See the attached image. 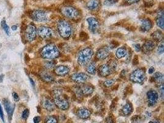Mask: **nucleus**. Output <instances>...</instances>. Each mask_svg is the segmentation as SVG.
Segmentation results:
<instances>
[{"label": "nucleus", "instance_id": "6e6552de", "mask_svg": "<svg viewBox=\"0 0 164 123\" xmlns=\"http://www.w3.org/2000/svg\"><path fill=\"white\" fill-rule=\"evenodd\" d=\"M37 35V30L35 25L33 24L28 25L25 30L26 39L29 42H32L35 40Z\"/></svg>", "mask_w": 164, "mask_h": 123}, {"label": "nucleus", "instance_id": "7ed1b4c3", "mask_svg": "<svg viewBox=\"0 0 164 123\" xmlns=\"http://www.w3.org/2000/svg\"><path fill=\"white\" fill-rule=\"evenodd\" d=\"M93 55V52L90 48H88L81 51L78 54V63L82 66L87 65L91 60Z\"/></svg>", "mask_w": 164, "mask_h": 123}, {"label": "nucleus", "instance_id": "e433bc0d", "mask_svg": "<svg viewBox=\"0 0 164 123\" xmlns=\"http://www.w3.org/2000/svg\"><path fill=\"white\" fill-rule=\"evenodd\" d=\"M157 51H158L159 54H160L163 53V51H164V45H163V41H162V42L160 43V45L159 46Z\"/></svg>", "mask_w": 164, "mask_h": 123}, {"label": "nucleus", "instance_id": "c03bdc74", "mask_svg": "<svg viewBox=\"0 0 164 123\" xmlns=\"http://www.w3.org/2000/svg\"><path fill=\"white\" fill-rule=\"evenodd\" d=\"M41 121V118L40 116H36L33 119L34 123H39Z\"/></svg>", "mask_w": 164, "mask_h": 123}, {"label": "nucleus", "instance_id": "37998d69", "mask_svg": "<svg viewBox=\"0 0 164 123\" xmlns=\"http://www.w3.org/2000/svg\"><path fill=\"white\" fill-rule=\"evenodd\" d=\"M106 122L107 123H114V121L113 118L110 116L107 118V119H106Z\"/></svg>", "mask_w": 164, "mask_h": 123}, {"label": "nucleus", "instance_id": "de8ad7c7", "mask_svg": "<svg viewBox=\"0 0 164 123\" xmlns=\"http://www.w3.org/2000/svg\"><path fill=\"white\" fill-rule=\"evenodd\" d=\"M30 83H31V84H32V86L34 88L35 87V82H34V81L30 78Z\"/></svg>", "mask_w": 164, "mask_h": 123}, {"label": "nucleus", "instance_id": "a878e982", "mask_svg": "<svg viewBox=\"0 0 164 123\" xmlns=\"http://www.w3.org/2000/svg\"><path fill=\"white\" fill-rule=\"evenodd\" d=\"M115 55L118 59H122L127 55V51L125 48H121L117 50Z\"/></svg>", "mask_w": 164, "mask_h": 123}, {"label": "nucleus", "instance_id": "b1692460", "mask_svg": "<svg viewBox=\"0 0 164 123\" xmlns=\"http://www.w3.org/2000/svg\"><path fill=\"white\" fill-rule=\"evenodd\" d=\"M78 115L81 119H87L90 116V113L89 110L84 108H82L78 110Z\"/></svg>", "mask_w": 164, "mask_h": 123}, {"label": "nucleus", "instance_id": "c9c22d12", "mask_svg": "<svg viewBox=\"0 0 164 123\" xmlns=\"http://www.w3.org/2000/svg\"><path fill=\"white\" fill-rule=\"evenodd\" d=\"M29 114H30V111H29L28 109H25L23 113H22V118L24 119H26L28 118V116H29Z\"/></svg>", "mask_w": 164, "mask_h": 123}, {"label": "nucleus", "instance_id": "7c9ffc66", "mask_svg": "<svg viewBox=\"0 0 164 123\" xmlns=\"http://www.w3.org/2000/svg\"><path fill=\"white\" fill-rule=\"evenodd\" d=\"M118 0H104V4L107 6H111L116 4Z\"/></svg>", "mask_w": 164, "mask_h": 123}, {"label": "nucleus", "instance_id": "cd10ccee", "mask_svg": "<svg viewBox=\"0 0 164 123\" xmlns=\"http://www.w3.org/2000/svg\"><path fill=\"white\" fill-rule=\"evenodd\" d=\"M151 36L152 37V38L155 41H160L163 38V34L160 31L157 30L155 32H154L151 35Z\"/></svg>", "mask_w": 164, "mask_h": 123}, {"label": "nucleus", "instance_id": "ea45409f", "mask_svg": "<svg viewBox=\"0 0 164 123\" xmlns=\"http://www.w3.org/2000/svg\"><path fill=\"white\" fill-rule=\"evenodd\" d=\"M13 97L14 100L15 102H18L19 100V99H20V98H19V96H18V94L16 92H14L13 93Z\"/></svg>", "mask_w": 164, "mask_h": 123}, {"label": "nucleus", "instance_id": "0eeeda50", "mask_svg": "<svg viewBox=\"0 0 164 123\" xmlns=\"http://www.w3.org/2000/svg\"><path fill=\"white\" fill-rule=\"evenodd\" d=\"M31 17L33 19L38 22H44L48 20L47 13L42 10H35L31 14Z\"/></svg>", "mask_w": 164, "mask_h": 123}, {"label": "nucleus", "instance_id": "9d476101", "mask_svg": "<svg viewBox=\"0 0 164 123\" xmlns=\"http://www.w3.org/2000/svg\"><path fill=\"white\" fill-rule=\"evenodd\" d=\"M37 33L41 38L49 39L52 36V30L51 28L47 27H40L37 31Z\"/></svg>", "mask_w": 164, "mask_h": 123}, {"label": "nucleus", "instance_id": "4be33fe9", "mask_svg": "<svg viewBox=\"0 0 164 123\" xmlns=\"http://www.w3.org/2000/svg\"><path fill=\"white\" fill-rule=\"evenodd\" d=\"M40 77L44 81L47 82H53L55 80L53 76L46 71L41 72Z\"/></svg>", "mask_w": 164, "mask_h": 123}, {"label": "nucleus", "instance_id": "423d86ee", "mask_svg": "<svg viewBox=\"0 0 164 123\" xmlns=\"http://www.w3.org/2000/svg\"><path fill=\"white\" fill-rule=\"evenodd\" d=\"M146 74L143 69L138 68L133 71L130 75V80L135 83L141 84L145 80Z\"/></svg>", "mask_w": 164, "mask_h": 123}, {"label": "nucleus", "instance_id": "5701e85b", "mask_svg": "<svg viewBox=\"0 0 164 123\" xmlns=\"http://www.w3.org/2000/svg\"><path fill=\"white\" fill-rule=\"evenodd\" d=\"M163 9L159 10L157 13V15L156 17V22L159 27H160L161 29H163Z\"/></svg>", "mask_w": 164, "mask_h": 123}, {"label": "nucleus", "instance_id": "4468645a", "mask_svg": "<svg viewBox=\"0 0 164 123\" xmlns=\"http://www.w3.org/2000/svg\"><path fill=\"white\" fill-rule=\"evenodd\" d=\"M110 55V50L108 47H103L100 48L96 52V58L99 60H104Z\"/></svg>", "mask_w": 164, "mask_h": 123}, {"label": "nucleus", "instance_id": "f8f14e48", "mask_svg": "<svg viewBox=\"0 0 164 123\" xmlns=\"http://www.w3.org/2000/svg\"><path fill=\"white\" fill-rule=\"evenodd\" d=\"M87 22L89 24V30L93 33H95L97 32L99 28V22L96 18L93 17H90L87 18Z\"/></svg>", "mask_w": 164, "mask_h": 123}, {"label": "nucleus", "instance_id": "f704fd0d", "mask_svg": "<svg viewBox=\"0 0 164 123\" xmlns=\"http://www.w3.org/2000/svg\"><path fill=\"white\" fill-rule=\"evenodd\" d=\"M80 38L82 41H86L87 40H88L89 38V36H88V34H87L86 33H85L84 32H82L80 33Z\"/></svg>", "mask_w": 164, "mask_h": 123}, {"label": "nucleus", "instance_id": "c756f323", "mask_svg": "<svg viewBox=\"0 0 164 123\" xmlns=\"http://www.w3.org/2000/svg\"><path fill=\"white\" fill-rule=\"evenodd\" d=\"M1 27H3L4 31L5 32V33L8 35L9 36L11 35V33H10V28H9V27L7 25V24H6V21L5 20H3L1 22Z\"/></svg>", "mask_w": 164, "mask_h": 123}, {"label": "nucleus", "instance_id": "a18cd8bd", "mask_svg": "<svg viewBox=\"0 0 164 123\" xmlns=\"http://www.w3.org/2000/svg\"><path fill=\"white\" fill-rule=\"evenodd\" d=\"M135 50H136L137 52L140 51L141 50V46H140V45L138 44H137L135 45Z\"/></svg>", "mask_w": 164, "mask_h": 123}, {"label": "nucleus", "instance_id": "f257e3e1", "mask_svg": "<svg viewBox=\"0 0 164 123\" xmlns=\"http://www.w3.org/2000/svg\"><path fill=\"white\" fill-rule=\"evenodd\" d=\"M60 52L54 44H49L44 46L41 51V55L43 59L52 60L59 57Z\"/></svg>", "mask_w": 164, "mask_h": 123}, {"label": "nucleus", "instance_id": "bb28decb", "mask_svg": "<svg viewBox=\"0 0 164 123\" xmlns=\"http://www.w3.org/2000/svg\"><path fill=\"white\" fill-rule=\"evenodd\" d=\"M96 63L95 62L90 63L87 67V71L90 74H95L96 73Z\"/></svg>", "mask_w": 164, "mask_h": 123}, {"label": "nucleus", "instance_id": "9b49d317", "mask_svg": "<svg viewBox=\"0 0 164 123\" xmlns=\"http://www.w3.org/2000/svg\"><path fill=\"white\" fill-rule=\"evenodd\" d=\"M89 78V76L84 73H74L71 77V80L77 83H84L88 81Z\"/></svg>", "mask_w": 164, "mask_h": 123}, {"label": "nucleus", "instance_id": "49530a36", "mask_svg": "<svg viewBox=\"0 0 164 123\" xmlns=\"http://www.w3.org/2000/svg\"><path fill=\"white\" fill-rule=\"evenodd\" d=\"M154 70H154V68L152 67H151V68L149 69V70H148V73H149V74H152V73H154Z\"/></svg>", "mask_w": 164, "mask_h": 123}, {"label": "nucleus", "instance_id": "a211bd4d", "mask_svg": "<svg viewBox=\"0 0 164 123\" xmlns=\"http://www.w3.org/2000/svg\"><path fill=\"white\" fill-rule=\"evenodd\" d=\"M79 91L82 95L84 96H89L93 92V88L90 86H88V85H84L81 86L79 88Z\"/></svg>", "mask_w": 164, "mask_h": 123}, {"label": "nucleus", "instance_id": "1a4fd4ad", "mask_svg": "<svg viewBox=\"0 0 164 123\" xmlns=\"http://www.w3.org/2000/svg\"><path fill=\"white\" fill-rule=\"evenodd\" d=\"M54 103L55 106L63 110H66L69 108V103L68 102V101L63 97H60V94L55 95Z\"/></svg>", "mask_w": 164, "mask_h": 123}, {"label": "nucleus", "instance_id": "ddd939ff", "mask_svg": "<svg viewBox=\"0 0 164 123\" xmlns=\"http://www.w3.org/2000/svg\"><path fill=\"white\" fill-rule=\"evenodd\" d=\"M147 97L149 105L153 106L157 103L159 99V95L156 91L151 90L147 93Z\"/></svg>", "mask_w": 164, "mask_h": 123}, {"label": "nucleus", "instance_id": "8fccbe9b", "mask_svg": "<svg viewBox=\"0 0 164 123\" xmlns=\"http://www.w3.org/2000/svg\"><path fill=\"white\" fill-rule=\"evenodd\" d=\"M11 28H12V30H13V31H15V30H17V26H16V25H13V26L11 27Z\"/></svg>", "mask_w": 164, "mask_h": 123}, {"label": "nucleus", "instance_id": "c85d7f7f", "mask_svg": "<svg viewBox=\"0 0 164 123\" xmlns=\"http://www.w3.org/2000/svg\"><path fill=\"white\" fill-rule=\"evenodd\" d=\"M153 78L157 82L161 83H163V75L160 72H157L154 74L153 76Z\"/></svg>", "mask_w": 164, "mask_h": 123}, {"label": "nucleus", "instance_id": "2f4dec72", "mask_svg": "<svg viewBox=\"0 0 164 123\" xmlns=\"http://www.w3.org/2000/svg\"><path fill=\"white\" fill-rule=\"evenodd\" d=\"M115 82V80L113 79L108 80L104 82V85L106 87H110Z\"/></svg>", "mask_w": 164, "mask_h": 123}, {"label": "nucleus", "instance_id": "58836bf2", "mask_svg": "<svg viewBox=\"0 0 164 123\" xmlns=\"http://www.w3.org/2000/svg\"><path fill=\"white\" fill-rule=\"evenodd\" d=\"M141 0H125V2H126L128 4H133L135 3H137Z\"/></svg>", "mask_w": 164, "mask_h": 123}, {"label": "nucleus", "instance_id": "6ab92c4d", "mask_svg": "<svg viewBox=\"0 0 164 123\" xmlns=\"http://www.w3.org/2000/svg\"><path fill=\"white\" fill-rule=\"evenodd\" d=\"M155 46H156V44L154 43V41L148 40V41H146L145 43L144 44L143 48H142V50L144 53L147 54V53L150 52L154 48H155Z\"/></svg>", "mask_w": 164, "mask_h": 123}, {"label": "nucleus", "instance_id": "dca6fc26", "mask_svg": "<svg viewBox=\"0 0 164 123\" xmlns=\"http://www.w3.org/2000/svg\"><path fill=\"white\" fill-rule=\"evenodd\" d=\"M152 27V22L149 18H143L141 20V25L140 30L143 32L149 31Z\"/></svg>", "mask_w": 164, "mask_h": 123}, {"label": "nucleus", "instance_id": "393cba45", "mask_svg": "<svg viewBox=\"0 0 164 123\" xmlns=\"http://www.w3.org/2000/svg\"><path fill=\"white\" fill-rule=\"evenodd\" d=\"M133 110V108L132 106V104L129 102L127 103L124 106V107L122 108V112L125 115L128 116L129 115H130Z\"/></svg>", "mask_w": 164, "mask_h": 123}, {"label": "nucleus", "instance_id": "473e14b6", "mask_svg": "<svg viewBox=\"0 0 164 123\" xmlns=\"http://www.w3.org/2000/svg\"><path fill=\"white\" fill-rule=\"evenodd\" d=\"M46 123H58L57 119L54 116H50L46 119Z\"/></svg>", "mask_w": 164, "mask_h": 123}, {"label": "nucleus", "instance_id": "79ce46f5", "mask_svg": "<svg viewBox=\"0 0 164 123\" xmlns=\"http://www.w3.org/2000/svg\"><path fill=\"white\" fill-rule=\"evenodd\" d=\"M140 121V117H139L138 116H135L133 117L132 118V121L135 123H137V122H139Z\"/></svg>", "mask_w": 164, "mask_h": 123}, {"label": "nucleus", "instance_id": "f3484780", "mask_svg": "<svg viewBox=\"0 0 164 123\" xmlns=\"http://www.w3.org/2000/svg\"><path fill=\"white\" fill-rule=\"evenodd\" d=\"M3 103H4L5 110H6L7 113L9 117L11 118L13 115L14 110V108H15L14 105H13V104L7 99H4L3 100Z\"/></svg>", "mask_w": 164, "mask_h": 123}, {"label": "nucleus", "instance_id": "09e8293b", "mask_svg": "<svg viewBox=\"0 0 164 123\" xmlns=\"http://www.w3.org/2000/svg\"><path fill=\"white\" fill-rule=\"evenodd\" d=\"M3 80H4V75L1 74L0 75V83H1L3 81Z\"/></svg>", "mask_w": 164, "mask_h": 123}, {"label": "nucleus", "instance_id": "20e7f679", "mask_svg": "<svg viewBox=\"0 0 164 123\" xmlns=\"http://www.w3.org/2000/svg\"><path fill=\"white\" fill-rule=\"evenodd\" d=\"M61 13L66 18L71 20H76L80 15L79 11L76 8L68 6H65L61 9Z\"/></svg>", "mask_w": 164, "mask_h": 123}, {"label": "nucleus", "instance_id": "a19ab883", "mask_svg": "<svg viewBox=\"0 0 164 123\" xmlns=\"http://www.w3.org/2000/svg\"><path fill=\"white\" fill-rule=\"evenodd\" d=\"M0 118H1L2 121L4 122V113L3 111V108L2 107L1 105V104H0Z\"/></svg>", "mask_w": 164, "mask_h": 123}, {"label": "nucleus", "instance_id": "39448f33", "mask_svg": "<svg viewBox=\"0 0 164 123\" xmlns=\"http://www.w3.org/2000/svg\"><path fill=\"white\" fill-rule=\"evenodd\" d=\"M117 67V64L115 62H111L106 63L99 68V74L101 77H106L110 75Z\"/></svg>", "mask_w": 164, "mask_h": 123}, {"label": "nucleus", "instance_id": "f03ea898", "mask_svg": "<svg viewBox=\"0 0 164 123\" xmlns=\"http://www.w3.org/2000/svg\"><path fill=\"white\" fill-rule=\"evenodd\" d=\"M58 31L63 39H68L72 33V28L70 24L65 19H61L58 22Z\"/></svg>", "mask_w": 164, "mask_h": 123}, {"label": "nucleus", "instance_id": "72a5a7b5", "mask_svg": "<svg viewBox=\"0 0 164 123\" xmlns=\"http://www.w3.org/2000/svg\"><path fill=\"white\" fill-rule=\"evenodd\" d=\"M55 65V63L53 62H47L45 63V67L47 69H51Z\"/></svg>", "mask_w": 164, "mask_h": 123}, {"label": "nucleus", "instance_id": "412c9836", "mask_svg": "<svg viewBox=\"0 0 164 123\" xmlns=\"http://www.w3.org/2000/svg\"><path fill=\"white\" fill-rule=\"evenodd\" d=\"M43 107L49 111H52L55 109V104L54 102L51 101L49 99H46L43 102Z\"/></svg>", "mask_w": 164, "mask_h": 123}, {"label": "nucleus", "instance_id": "aec40b11", "mask_svg": "<svg viewBox=\"0 0 164 123\" xmlns=\"http://www.w3.org/2000/svg\"><path fill=\"white\" fill-rule=\"evenodd\" d=\"M100 4V0H89V1L87 3L86 6L89 10L95 11L99 8Z\"/></svg>", "mask_w": 164, "mask_h": 123}, {"label": "nucleus", "instance_id": "4c0bfd02", "mask_svg": "<svg viewBox=\"0 0 164 123\" xmlns=\"http://www.w3.org/2000/svg\"><path fill=\"white\" fill-rule=\"evenodd\" d=\"M159 92H160V97L163 99V96H164V88H163V84H161L160 86Z\"/></svg>", "mask_w": 164, "mask_h": 123}, {"label": "nucleus", "instance_id": "3c124183", "mask_svg": "<svg viewBox=\"0 0 164 123\" xmlns=\"http://www.w3.org/2000/svg\"><path fill=\"white\" fill-rule=\"evenodd\" d=\"M149 123H158L157 121H151Z\"/></svg>", "mask_w": 164, "mask_h": 123}, {"label": "nucleus", "instance_id": "2eb2a0df", "mask_svg": "<svg viewBox=\"0 0 164 123\" xmlns=\"http://www.w3.org/2000/svg\"><path fill=\"white\" fill-rule=\"evenodd\" d=\"M54 72L58 76L63 77V76H65L69 73L70 68L68 67H66V66H58V67L55 68Z\"/></svg>", "mask_w": 164, "mask_h": 123}]
</instances>
